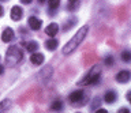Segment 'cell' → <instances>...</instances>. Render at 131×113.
<instances>
[{
	"mask_svg": "<svg viewBox=\"0 0 131 113\" xmlns=\"http://www.w3.org/2000/svg\"><path fill=\"white\" fill-rule=\"evenodd\" d=\"M88 33H89V26H82L81 29L77 31V34L74 35V37L64 45L63 53H64V55H71L72 52L82 44V41L85 40V37L88 35Z\"/></svg>",
	"mask_w": 131,
	"mask_h": 113,
	"instance_id": "cell-1",
	"label": "cell"
},
{
	"mask_svg": "<svg viewBox=\"0 0 131 113\" xmlns=\"http://www.w3.org/2000/svg\"><path fill=\"white\" fill-rule=\"evenodd\" d=\"M100 74H101L100 66H94L93 68H90V71L78 82V84H79V86H88V84L96 83L98 80V78H100Z\"/></svg>",
	"mask_w": 131,
	"mask_h": 113,
	"instance_id": "cell-2",
	"label": "cell"
},
{
	"mask_svg": "<svg viewBox=\"0 0 131 113\" xmlns=\"http://www.w3.org/2000/svg\"><path fill=\"white\" fill-rule=\"evenodd\" d=\"M23 59V53H22V51L19 49L18 46H11V48H8V51H7V55H6V63H7V66H16L20 60Z\"/></svg>",
	"mask_w": 131,
	"mask_h": 113,
	"instance_id": "cell-3",
	"label": "cell"
},
{
	"mask_svg": "<svg viewBox=\"0 0 131 113\" xmlns=\"http://www.w3.org/2000/svg\"><path fill=\"white\" fill-rule=\"evenodd\" d=\"M70 101H71L72 104H77V102H81V104H83L82 101L85 99V94H83V91L82 90H77V91H72L71 94H70Z\"/></svg>",
	"mask_w": 131,
	"mask_h": 113,
	"instance_id": "cell-4",
	"label": "cell"
},
{
	"mask_svg": "<svg viewBox=\"0 0 131 113\" xmlns=\"http://www.w3.org/2000/svg\"><path fill=\"white\" fill-rule=\"evenodd\" d=\"M23 17V11L19 6H14L11 8V19L12 21H19Z\"/></svg>",
	"mask_w": 131,
	"mask_h": 113,
	"instance_id": "cell-5",
	"label": "cell"
},
{
	"mask_svg": "<svg viewBox=\"0 0 131 113\" xmlns=\"http://www.w3.org/2000/svg\"><path fill=\"white\" fill-rule=\"evenodd\" d=\"M131 78V74H130V71H120V72H117V75H116V80L119 83H127L130 80Z\"/></svg>",
	"mask_w": 131,
	"mask_h": 113,
	"instance_id": "cell-6",
	"label": "cell"
},
{
	"mask_svg": "<svg viewBox=\"0 0 131 113\" xmlns=\"http://www.w3.org/2000/svg\"><path fill=\"white\" fill-rule=\"evenodd\" d=\"M2 40H3V42H10V41H12V40H14V30H12L11 27L4 29L3 33H2Z\"/></svg>",
	"mask_w": 131,
	"mask_h": 113,
	"instance_id": "cell-7",
	"label": "cell"
},
{
	"mask_svg": "<svg viewBox=\"0 0 131 113\" xmlns=\"http://www.w3.org/2000/svg\"><path fill=\"white\" fill-rule=\"evenodd\" d=\"M27 23H29V26H30V29H33V30H40L41 25H42V22H41L38 18H36V17H30L29 21H27Z\"/></svg>",
	"mask_w": 131,
	"mask_h": 113,
	"instance_id": "cell-8",
	"label": "cell"
},
{
	"mask_svg": "<svg viewBox=\"0 0 131 113\" xmlns=\"http://www.w3.org/2000/svg\"><path fill=\"white\" fill-rule=\"evenodd\" d=\"M57 31H59V26H57L56 23H51V25H48L45 27V33H47V35H49V37H55L57 34Z\"/></svg>",
	"mask_w": 131,
	"mask_h": 113,
	"instance_id": "cell-9",
	"label": "cell"
},
{
	"mask_svg": "<svg viewBox=\"0 0 131 113\" xmlns=\"http://www.w3.org/2000/svg\"><path fill=\"white\" fill-rule=\"evenodd\" d=\"M30 61L34 64V66H40V64L44 63V55H41V53H31Z\"/></svg>",
	"mask_w": 131,
	"mask_h": 113,
	"instance_id": "cell-10",
	"label": "cell"
},
{
	"mask_svg": "<svg viewBox=\"0 0 131 113\" xmlns=\"http://www.w3.org/2000/svg\"><path fill=\"white\" fill-rule=\"evenodd\" d=\"M116 98H117L116 93L112 91V90H111V91H106L105 95H104V99H105L106 104H113L115 101H116Z\"/></svg>",
	"mask_w": 131,
	"mask_h": 113,
	"instance_id": "cell-11",
	"label": "cell"
},
{
	"mask_svg": "<svg viewBox=\"0 0 131 113\" xmlns=\"http://www.w3.org/2000/svg\"><path fill=\"white\" fill-rule=\"evenodd\" d=\"M57 45H59V42H57V40H55V38H51L45 42V46H47L48 51H55L57 48Z\"/></svg>",
	"mask_w": 131,
	"mask_h": 113,
	"instance_id": "cell-12",
	"label": "cell"
},
{
	"mask_svg": "<svg viewBox=\"0 0 131 113\" xmlns=\"http://www.w3.org/2000/svg\"><path fill=\"white\" fill-rule=\"evenodd\" d=\"M37 49H38V42L36 41H30L26 44V51L30 52V53H33V52H36Z\"/></svg>",
	"mask_w": 131,
	"mask_h": 113,
	"instance_id": "cell-13",
	"label": "cell"
},
{
	"mask_svg": "<svg viewBox=\"0 0 131 113\" xmlns=\"http://www.w3.org/2000/svg\"><path fill=\"white\" fill-rule=\"evenodd\" d=\"M10 105H11V101L10 99H4L2 104H0V112H4V110H7L8 108H10Z\"/></svg>",
	"mask_w": 131,
	"mask_h": 113,
	"instance_id": "cell-14",
	"label": "cell"
},
{
	"mask_svg": "<svg viewBox=\"0 0 131 113\" xmlns=\"http://www.w3.org/2000/svg\"><path fill=\"white\" fill-rule=\"evenodd\" d=\"M122 60H123V61H126V63L131 61V52H128V51L122 52Z\"/></svg>",
	"mask_w": 131,
	"mask_h": 113,
	"instance_id": "cell-15",
	"label": "cell"
},
{
	"mask_svg": "<svg viewBox=\"0 0 131 113\" xmlns=\"http://www.w3.org/2000/svg\"><path fill=\"white\" fill-rule=\"evenodd\" d=\"M48 4H49V8H51V10H55V8L59 7L60 0H48Z\"/></svg>",
	"mask_w": 131,
	"mask_h": 113,
	"instance_id": "cell-16",
	"label": "cell"
},
{
	"mask_svg": "<svg viewBox=\"0 0 131 113\" xmlns=\"http://www.w3.org/2000/svg\"><path fill=\"white\" fill-rule=\"evenodd\" d=\"M61 108H63L61 101H53V104H52V109H53V110H61Z\"/></svg>",
	"mask_w": 131,
	"mask_h": 113,
	"instance_id": "cell-17",
	"label": "cell"
},
{
	"mask_svg": "<svg viewBox=\"0 0 131 113\" xmlns=\"http://www.w3.org/2000/svg\"><path fill=\"white\" fill-rule=\"evenodd\" d=\"M68 2H70V4H71V6H70V10H72L74 8V4L77 3V0H68Z\"/></svg>",
	"mask_w": 131,
	"mask_h": 113,
	"instance_id": "cell-18",
	"label": "cell"
},
{
	"mask_svg": "<svg viewBox=\"0 0 131 113\" xmlns=\"http://www.w3.org/2000/svg\"><path fill=\"white\" fill-rule=\"evenodd\" d=\"M105 63L108 64V66H109V64H112V63H113V60H112V57H106V60H105Z\"/></svg>",
	"mask_w": 131,
	"mask_h": 113,
	"instance_id": "cell-19",
	"label": "cell"
},
{
	"mask_svg": "<svg viewBox=\"0 0 131 113\" xmlns=\"http://www.w3.org/2000/svg\"><path fill=\"white\" fill-rule=\"evenodd\" d=\"M127 99H128V102L131 104V91H128V93H127Z\"/></svg>",
	"mask_w": 131,
	"mask_h": 113,
	"instance_id": "cell-20",
	"label": "cell"
},
{
	"mask_svg": "<svg viewBox=\"0 0 131 113\" xmlns=\"http://www.w3.org/2000/svg\"><path fill=\"white\" fill-rule=\"evenodd\" d=\"M119 112H122V113H127V112H128V109H126V108H122V109H119Z\"/></svg>",
	"mask_w": 131,
	"mask_h": 113,
	"instance_id": "cell-21",
	"label": "cell"
},
{
	"mask_svg": "<svg viewBox=\"0 0 131 113\" xmlns=\"http://www.w3.org/2000/svg\"><path fill=\"white\" fill-rule=\"evenodd\" d=\"M20 2H22V3H25V4H29V3H31L33 0H20Z\"/></svg>",
	"mask_w": 131,
	"mask_h": 113,
	"instance_id": "cell-22",
	"label": "cell"
},
{
	"mask_svg": "<svg viewBox=\"0 0 131 113\" xmlns=\"http://www.w3.org/2000/svg\"><path fill=\"white\" fill-rule=\"evenodd\" d=\"M97 112H100V113H106V110H105V109H98Z\"/></svg>",
	"mask_w": 131,
	"mask_h": 113,
	"instance_id": "cell-23",
	"label": "cell"
},
{
	"mask_svg": "<svg viewBox=\"0 0 131 113\" xmlns=\"http://www.w3.org/2000/svg\"><path fill=\"white\" fill-rule=\"evenodd\" d=\"M3 12H4V10H3V7L0 6V17H2V15H3Z\"/></svg>",
	"mask_w": 131,
	"mask_h": 113,
	"instance_id": "cell-24",
	"label": "cell"
},
{
	"mask_svg": "<svg viewBox=\"0 0 131 113\" xmlns=\"http://www.w3.org/2000/svg\"><path fill=\"white\" fill-rule=\"evenodd\" d=\"M3 71H4V68H3V66H0V75L3 74Z\"/></svg>",
	"mask_w": 131,
	"mask_h": 113,
	"instance_id": "cell-25",
	"label": "cell"
},
{
	"mask_svg": "<svg viewBox=\"0 0 131 113\" xmlns=\"http://www.w3.org/2000/svg\"><path fill=\"white\" fill-rule=\"evenodd\" d=\"M38 2H40V3H44V2H45V0H38Z\"/></svg>",
	"mask_w": 131,
	"mask_h": 113,
	"instance_id": "cell-26",
	"label": "cell"
}]
</instances>
